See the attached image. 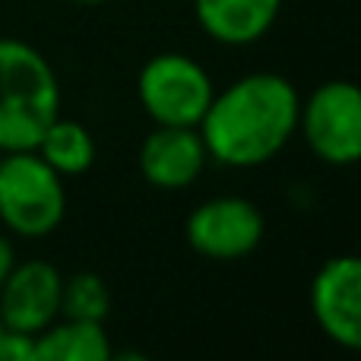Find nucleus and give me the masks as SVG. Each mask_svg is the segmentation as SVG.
<instances>
[{"label":"nucleus","mask_w":361,"mask_h":361,"mask_svg":"<svg viewBox=\"0 0 361 361\" xmlns=\"http://www.w3.org/2000/svg\"><path fill=\"white\" fill-rule=\"evenodd\" d=\"M301 99L279 73H250L212 95L200 137L216 162L231 169L263 165L298 130Z\"/></svg>","instance_id":"1"},{"label":"nucleus","mask_w":361,"mask_h":361,"mask_svg":"<svg viewBox=\"0 0 361 361\" xmlns=\"http://www.w3.org/2000/svg\"><path fill=\"white\" fill-rule=\"evenodd\" d=\"M61 114V86L42 51L0 38V152L35 149Z\"/></svg>","instance_id":"2"},{"label":"nucleus","mask_w":361,"mask_h":361,"mask_svg":"<svg viewBox=\"0 0 361 361\" xmlns=\"http://www.w3.org/2000/svg\"><path fill=\"white\" fill-rule=\"evenodd\" d=\"M63 178L35 149L0 156V222L19 238L51 235L63 222Z\"/></svg>","instance_id":"3"},{"label":"nucleus","mask_w":361,"mask_h":361,"mask_svg":"<svg viewBox=\"0 0 361 361\" xmlns=\"http://www.w3.org/2000/svg\"><path fill=\"white\" fill-rule=\"evenodd\" d=\"M140 102L162 127H200L209 108L212 80L193 57L156 54L140 70Z\"/></svg>","instance_id":"4"},{"label":"nucleus","mask_w":361,"mask_h":361,"mask_svg":"<svg viewBox=\"0 0 361 361\" xmlns=\"http://www.w3.org/2000/svg\"><path fill=\"white\" fill-rule=\"evenodd\" d=\"M298 127L326 165H355L361 159V86L349 80L324 82L301 105Z\"/></svg>","instance_id":"5"},{"label":"nucleus","mask_w":361,"mask_h":361,"mask_svg":"<svg viewBox=\"0 0 361 361\" xmlns=\"http://www.w3.org/2000/svg\"><path fill=\"white\" fill-rule=\"evenodd\" d=\"M263 212L250 200L216 197L200 203L187 219V241L209 260H241L263 241Z\"/></svg>","instance_id":"6"},{"label":"nucleus","mask_w":361,"mask_h":361,"mask_svg":"<svg viewBox=\"0 0 361 361\" xmlns=\"http://www.w3.org/2000/svg\"><path fill=\"white\" fill-rule=\"evenodd\" d=\"M311 311L336 345L361 352V254L333 257L311 286Z\"/></svg>","instance_id":"7"},{"label":"nucleus","mask_w":361,"mask_h":361,"mask_svg":"<svg viewBox=\"0 0 361 361\" xmlns=\"http://www.w3.org/2000/svg\"><path fill=\"white\" fill-rule=\"evenodd\" d=\"M63 279L48 260L13 263L0 286V324L38 336L61 317Z\"/></svg>","instance_id":"8"},{"label":"nucleus","mask_w":361,"mask_h":361,"mask_svg":"<svg viewBox=\"0 0 361 361\" xmlns=\"http://www.w3.org/2000/svg\"><path fill=\"white\" fill-rule=\"evenodd\" d=\"M206 156L209 152H206L197 127L159 124L140 149V171L159 190H180L200 178Z\"/></svg>","instance_id":"9"},{"label":"nucleus","mask_w":361,"mask_h":361,"mask_svg":"<svg viewBox=\"0 0 361 361\" xmlns=\"http://www.w3.org/2000/svg\"><path fill=\"white\" fill-rule=\"evenodd\" d=\"M282 0H193L197 23L222 44H254L279 16Z\"/></svg>","instance_id":"10"},{"label":"nucleus","mask_w":361,"mask_h":361,"mask_svg":"<svg viewBox=\"0 0 361 361\" xmlns=\"http://www.w3.org/2000/svg\"><path fill=\"white\" fill-rule=\"evenodd\" d=\"M111 352L102 324L63 320L35 336L32 361H111Z\"/></svg>","instance_id":"11"},{"label":"nucleus","mask_w":361,"mask_h":361,"mask_svg":"<svg viewBox=\"0 0 361 361\" xmlns=\"http://www.w3.org/2000/svg\"><path fill=\"white\" fill-rule=\"evenodd\" d=\"M35 152L61 178L82 175V171H89V165L95 162L92 133H89L82 124H76V121L61 118V114H57V118L48 124V130L42 133Z\"/></svg>","instance_id":"12"},{"label":"nucleus","mask_w":361,"mask_h":361,"mask_svg":"<svg viewBox=\"0 0 361 361\" xmlns=\"http://www.w3.org/2000/svg\"><path fill=\"white\" fill-rule=\"evenodd\" d=\"M111 311V292L105 279L95 273H76L61 288V314L63 320H80V324H105Z\"/></svg>","instance_id":"13"},{"label":"nucleus","mask_w":361,"mask_h":361,"mask_svg":"<svg viewBox=\"0 0 361 361\" xmlns=\"http://www.w3.org/2000/svg\"><path fill=\"white\" fill-rule=\"evenodd\" d=\"M32 352H35L32 333L0 326V361H32Z\"/></svg>","instance_id":"14"},{"label":"nucleus","mask_w":361,"mask_h":361,"mask_svg":"<svg viewBox=\"0 0 361 361\" xmlns=\"http://www.w3.org/2000/svg\"><path fill=\"white\" fill-rule=\"evenodd\" d=\"M13 263H16V254H13V244L6 241V235H0V286H4V279L10 276Z\"/></svg>","instance_id":"15"},{"label":"nucleus","mask_w":361,"mask_h":361,"mask_svg":"<svg viewBox=\"0 0 361 361\" xmlns=\"http://www.w3.org/2000/svg\"><path fill=\"white\" fill-rule=\"evenodd\" d=\"M111 361H152V358L143 355V352L127 349V352H111Z\"/></svg>","instance_id":"16"},{"label":"nucleus","mask_w":361,"mask_h":361,"mask_svg":"<svg viewBox=\"0 0 361 361\" xmlns=\"http://www.w3.org/2000/svg\"><path fill=\"white\" fill-rule=\"evenodd\" d=\"M73 4H86V6H92V4H105V0H73Z\"/></svg>","instance_id":"17"},{"label":"nucleus","mask_w":361,"mask_h":361,"mask_svg":"<svg viewBox=\"0 0 361 361\" xmlns=\"http://www.w3.org/2000/svg\"><path fill=\"white\" fill-rule=\"evenodd\" d=\"M0 156H4V152H0Z\"/></svg>","instance_id":"18"},{"label":"nucleus","mask_w":361,"mask_h":361,"mask_svg":"<svg viewBox=\"0 0 361 361\" xmlns=\"http://www.w3.org/2000/svg\"><path fill=\"white\" fill-rule=\"evenodd\" d=\"M0 326H4V324H0Z\"/></svg>","instance_id":"19"}]
</instances>
